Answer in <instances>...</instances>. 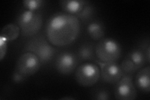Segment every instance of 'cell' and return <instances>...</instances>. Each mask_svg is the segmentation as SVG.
Returning <instances> with one entry per match:
<instances>
[{
	"label": "cell",
	"instance_id": "6da1fadb",
	"mask_svg": "<svg viewBox=\"0 0 150 100\" xmlns=\"http://www.w3.org/2000/svg\"><path fill=\"white\" fill-rule=\"evenodd\" d=\"M80 23L75 15L65 12L56 13L47 21L46 38L56 48L67 46L77 39L80 31Z\"/></svg>",
	"mask_w": 150,
	"mask_h": 100
},
{
	"label": "cell",
	"instance_id": "7a4b0ae2",
	"mask_svg": "<svg viewBox=\"0 0 150 100\" xmlns=\"http://www.w3.org/2000/svg\"><path fill=\"white\" fill-rule=\"evenodd\" d=\"M43 15L40 11H30L24 8L16 18V25L20 28L21 35L25 38L36 36L43 26Z\"/></svg>",
	"mask_w": 150,
	"mask_h": 100
},
{
	"label": "cell",
	"instance_id": "3957f363",
	"mask_svg": "<svg viewBox=\"0 0 150 100\" xmlns=\"http://www.w3.org/2000/svg\"><path fill=\"white\" fill-rule=\"evenodd\" d=\"M25 51L35 54L38 57L41 65L50 63L58 52L56 47L51 45L43 35L32 37L26 43Z\"/></svg>",
	"mask_w": 150,
	"mask_h": 100
},
{
	"label": "cell",
	"instance_id": "277c9868",
	"mask_svg": "<svg viewBox=\"0 0 150 100\" xmlns=\"http://www.w3.org/2000/svg\"><path fill=\"white\" fill-rule=\"evenodd\" d=\"M121 46L116 40L104 38L98 41L95 46V55L101 63L116 62L121 56Z\"/></svg>",
	"mask_w": 150,
	"mask_h": 100
},
{
	"label": "cell",
	"instance_id": "5b68a950",
	"mask_svg": "<svg viewBox=\"0 0 150 100\" xmlns=\"http://www.w3.org/2000/svg\"><path fill=\"white\" fill-rule=\"evenodd\" d=\"M74 78L81 87H91L96 84L100 78V69L95 63L85 62L76 68Z\"/></svg>",
	"mask_w": 150,
	"mask_h": 100
},
{
	"label": "cell",
	"instance_id": "8992f818",
	"mask_svg": "<svg viewBox=\"0 0 150 100\" xmlns=\"http://www.w3.org/2000/svg\"><path fill=\"white\" fill-rule=\"evenodd\" d=\"M115 98L118 100H134L137 98V88L131 76L123 75L115 84Z\"/></svg>",
	"mask_w": 150,
	"mask_h": 100
},
{
	"label": "cell",
	"instance_id": "52a82bcc",
	"mask_svg": "<svg viewBox=\"0 0 150 100\" xmlns=\"http://www.w3.org/2000/svg\"><path fill=\"white\" fill-rule=\"evenodd\" d=\"M41 63L35 54L31 52H25L19 57L16 68L22 74L29 77L39 71Z\"/></svg>",
	"mask_w": 150,
	"mask_h": 100
},
{
	"label": "cell",
	"instance_id": "ba28073f",
	"mask_svg": "<svg viewBox=\"0 0 150 100\" xmlns=\"http://www.w3.org/2000/svg\"><path fill=\"white\" fill-rule=\"evenodd\" d=\"M79 61L77 55L73 52L63 51L56 58L55 68L61 74L69 75L76 69Z\"/></svg>",
	"mask_w": 150,
	"mask_h": 100
},
{
	"label": "cell",
	"instance_id": "9c48e42d",
	"mask_svg": "<svg viewBox=\"0 0 150 100\" xmlns=\"http://www.w3.org/2000/svg\"><path fill=\"white\" fill-rule=\"evenodd\" d=\"M97 62L100 65V77L103 82L111 84H115L123 77L120 65L116 62L112 63H101Z\"/></svg>",
	"mask_w": 150,
	"mask_h": 100
},
{
	"label": "cell",
	"instance_id": "30bf717a",
	"mask_svg": "<svg viewBox=\"0 0 150 100\" xmlns=\"http://www.w3.org/2000/svg\"><path fill=\"white\" fill-rule=\"evenodd\" d=\"M134 85L142 92L149 93L150 91V67L149 66L138 71L134 79Z\"/></svg>",
	"mask_w": 150,
	"mask_h": 100
},
{
	"label": "cell",
	"instance_id": "8fae6325",
	"mask_svg": "<svg viewBox=\"0 0 150 100\" xmlns=\"http://www.w3.org/2000/svg\"><path fill=\"white\" fill-rule=\"evenodd\" d=\"M88 36L96 41H99L104 38L105 35V27L101 21L91 20L86 27Z\"/></svg>",
	"mask_w": 150,
	"mask_h": 100
},
{
	"label": "cell",
	"instance_id": "7c38bea8",
	"mask_svg": "<svg viewBox=\"0 0 150 100\" xmlns=\"http://www.w3.org/2000/svg\"><path fill=\"white\" fill-rule=\"evenodd\" d=\"M76 55L81 61H98L95 55V46L92 43H83L79 46Z\"/></svg>",
	"mask_w": 150,
	"mask_h": 100
},
{
	"label": "cell",
	"instance_id": "4fadbf2b",
	"mask_svg": "<svg viewBox=\"0 0 150 100\" xmlns=\"http://www.w3.org/2000/svg\"><path fill=\"white\" fill-rule=\"evenodd\" d=\"M86 2L84 0H62L59 1V4L63 12L76 16Z\"/></svg>",
	"mask_w": 150,
	"mask_h": 100
},
{
	"label": "cell",
	"instance_id": "5bb4252c",
	"mask_svg": "<svg viewBox=\"0 0 150 100\" xmlns=\"http://www.w3.org/2000/svg\"><path fill=\"white\" fill-rule=\"evenodd\" d=\"M21 34L20 28L16 24L9 23L4 26L1 30V38L6 42L15 40Z\"/></svg>",
	"mask_w": 150,
	"mask_h": 100
},
{
	"label": "cell",
	"instance_id": "9a60e30c",
	"mask_svg": "<svg viewBox=\"0 0 150 100\" xmlns=\"http://www.w3.org/2000/svg\"><path fill=\"white\" fill-rule=\"evenodd\" d=\"M127 56L133 62L139 70L143 68L145 63H147L144 51L139 47L131 50L127 55Z\"/></svg>",
	"mask_w": 150,
	"mask_h": 100
},
{
	"label": "cell",
	"instance_id": "2e32d148",
	"mask_svg": "<svg viewBox=\"0 0 150 100\" xmlns=\"http://www.w3.org/2000/svg\"><path fill=\"white\" fill-rule=\"evenodd\" d=\"M95 13V9L90 2L87 1L86 4H84L83 8L79 13H78L76 16L78 18L79 21H81L84 23H90Z\"/></svg>",
	"mask_w": 150,
	"mask_h": 100
},
{
	"label": "cell",
	"instance_id": "e0dca14e",
	"mask_svg": "<svg viewBox=\"0 0 150 100\" xmlns=\"http://www.w3.org/2000/svg\"><path fill=\"white\" fill-rule=\"evenodd\" d=\"M120 67L123 75L132 76L139 70L133 62L126 56V58L121 62Z\"/></svg>",
	"mask_w": 150,
	"mask_h": 100
},
{
	"label": "cell",
	"instance_id": "ac0fdd59",
	"mask_svg": "<svg viewBox=\"0 0 150 100\" xmlns=\"http://www.w3.org/2000/svg\"><path fill=\"white\" fill-rule=\"evenodd\" d=\"M45 1L43 0H24L22 3L24 8L30 11H40V9L44 6Z\"/></svg>",
	"mask_w": 150,
	"mask_h": 100
},
{
	"label": "cell",
	"instance_id": "d6986e66",
	"mask_svg": "<svg viewBox=\"0 0 150 100\" xmlns=\"http://www.w3.org/2000/svg\"><path fill=\"white\" fill-rule=\"evenodd\" d=\"M111 98V94L106 88H100L94 90L91 93V99L95 100H108Z\"/></svg>",
	"mask_w": 150,
	"mask_h": 100
},
{
	"label": "cell",
	"instance_id": "ffe728a7",
	"mask_svg": "<svg viewBox=\"0 0 150 100\" xmlns=\"http://www.w3.org/2000/svg\"><path fill=\"white\" fill-rule=\"evenodd\" d=\"M27 77L23 74H22L21 72H20L16 68L14 70L12 77H11V80L12 82L15 84H20L23 82H24L27 79Z\"/></svg>",
	"mask_w": 150,
	"mask_h": 100
},
{
	"label": "cell",
	"instance_id": "44dd1931",
	"mask_svg": "<svg viewBox=\"0 0 150 100\" xmlns=\"http://www.w3.org/2000/svg\"><path fill=\"white\" fill-rule=\"evenodd\" d=\"M6 43L7 42L6 41L1 38V48H0V50H1V51H1V58H0V59H1V60H3V57L6 55L7 50Z\"/></svg>",
	"mask_w": 150,
	"mask_h": 100
},
{
	"label": "cell",
	"instance_id": "7402d4cb",
	"mask_svg": "<svg viewBox=\"0 0 150 100\" xmlns=\"http://www.w3.org/2000/svg\"><path fill=\"white\" fill-rule=\"evenodd\" d=\"M62 99H73V98H63Z\"/></svg>",
	"mask_w": 150,
	"mask_h": 100
}]
</instances>
